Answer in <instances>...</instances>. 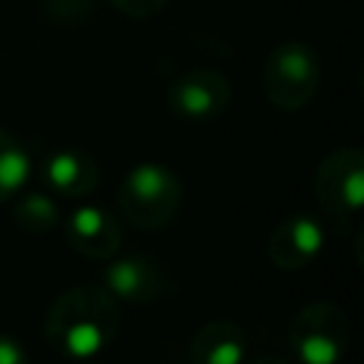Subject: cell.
<instances>
[{"label":"cell","instance_id":"1","mask_svg":"<svg viewBox=\"0 0 364 364\" xmlns=\"http://www.w3.org/2000/svg\"><path fill=\"white\" fill-rule=\"evenodd\" d=\"M119 330V307L117 299L105 287L77 284L63 290L43 321L46 341L63 355L74 361H88L100 350H105Z\"/></svg>","mask_w":364,"mask_h":364},{"label":"cell","instance_id":"2","mask_svg":"<svg viewBox=\"0 0 364 364\" xmlns=\"http://www.w3.org/2000/svg\"><path fill=\"white\" fill-rule=\"evenodd\" d=\"M182 205V185L176 173L159 162L134 165L119 185V208L125 219L142 230L165 228Z\"/></svg>","mask_w":364,"mask_h":364},{"label":"cell","instance_id":"3","mask_svg":"<svg viewBox=\"0 0 364 364\" xmlns=\"http://www.w3.org/2000/svg\"><path fill=\"white\" fill-rule=\"evenodd\" d=\"M262 85H264V97L276 108L282 111L304 108L321 85L318 54L307 43H299V40L279 43L264 60Z\"/></svg>","mask_w":364,"mask_h":364},{"label":"cell","instance_id":"4","mask_svg":"<svg viewBox=\"0 0 364 364\" xmlns=\"http://www.w3.org/2000/svg\"><path fill=\"white\" fill-rule=\"evenodd\" d=\"M350 344L347 313L330 301L304 304L290 324V347L301 364H338Z\"/></svg>","mask_w":364,"mask_h":364},{"label":"cell","instance_id":"5","mask_svg":"<svg viewBox=\"0 0 364 364\" xmlns=\"http://www.w3.org/2000/svg\"><path fill=\"white\" fill-rule=\"evenodd\" d=\"M316 196L333 216H355L364 205V151L355 145L330 151L316 168Z\"/></svg>","mask_w":364,"mask_h":364},{"label":"cell","instance_id":"6","mask_svg":"<svg viewBox=\"0 0 364 364\" xmlns=\"http://www.w3.org/2000/svg\"><path fill=\"white\" fill-rule=\"evenodd\" d=\"M230 105V80L216 68H191L168 88V108L182 119H213Z\"/></svg>","mask_w":364,"mask_h":364},{"label":"cell","instance_id":"7","mask_svg":"<svg viewBox=\"0 0 364 364\" xmlns=\"http://www.w3.org/2000/svg\"><path fill=\"white\" fill-rule=\"evenodd\" d=\"M105 290L122 301H156L171 293V276L165 267L145 256H114L102 273Z\"/></svg>","mask_w":364,"mask_h":364},{"label":"cell","instance_id":"8","mask_svg":"<svg viewBox=\"0 0 364 364\" xmlns=\"http://www.w3.org/2000/svg\"><path fill=\"white\" fill-rule=\"evenodd\" d=\"M321 247H324V228L318 219L307 213L282 219L267 239V256L279 270L304 267L321 253Z\"/></svg>","mask_w":364,"mask_h":364},{"label":"cell","instance_id":"9","mask_svg":"<svg viewBox=\"0 0 364 364\" xmlns=\"http://www.w3.org/2000/svg\"><path fill=\"white\" fill-rule=\"evenodd\" d=\"M65 239L68 245L82 253V256H91V259H111L119 253V245H122V230L117 225V219L97 208V205H82V208H74L68 213V222H65Z\"/></svg>","mask_w":364,"mask_h":364},{"label":"cell","instance_id":"10","mask_svg":"<svg viewBox=\"0 0 364 364\" xmlns=\"http://www.w3.org/2000/svg\"><path fill=\"white\" fill-rule=\"evenodd\" d=\"M43 179L48 182L51 191H57L68 199H82L97 188L100 165L91 154H85L80 148H60L46 156Z\"/></svg>","mask_w":364,"mask_h":364},{"label":"cell","instance_id":"11","mask_svg":"<svg viewBox=\"0 0 364 364\" xmlns=\"http://www.w3.org/2000/svg\"><path fill=\"white\" fill-rule=\"evenodd\" d=\"M247 358V336L230 318H213L191 341L193 364H245Z\"/></svg>","mask_w":364,"mask_h":364},{"label":"cell","instance_id":"12","mask_svg":"<svg viewBox=\"0 0 364 364\" xmlns=\"http://www.w3.org/2000/svg\"><path fill=\"white\" fill-rule=\"evenodd\" d=\"M31 159L26 148L11 136L6 128H0V202L11 199L28 179Z\"/></svg>","mask_w":364,"mask_h":364},{"label":"cell","instance_id":"13","mask_svg":"<svg viewBox=\"0 0 364 364\" xmlns=\"http://www.w3.org/2000/svg\"><path fill=\"white\" fill-rule=\"evenodd\" d=\"M11 219L20 230H26L31 236H40V233H48L60 225V210H57L54 199L46 196V193H26L14 202Z\"/></svg>","mask_w":364,"mask_h":364},{"label":"cell","instance_id":"14","mask_svg":"<svg viewBox=\"0 0 364 364\" xmlns=\"http://www.w3.org/2000/svg\"><path fill=\"white\" fill-rule=\"evenodd\" d=\"M94 11V0H46V17L54 23H80Z\"/></svg>","mask_w":364,"mask_h":364},{"label":"cell","instance_id":"15","mask_svg":"<svg viewBox=\"0 0 364 364\" xmlns=\"http://www.w3.org/2000/svg\"><path fill=\"white\" fill-rule=\"evenodd\" d=\"M0 364H28L26 347L9 333H0Z\"/></svg>","mask_w":364,"mask_h":364},{"label":"cell","instance_id":"16","mask_svg":"<svg viewBox=\"0 0 364 364\" xmlns=\"http://www.w3.org/2000/svg\"><path fill=\"white\" fill-rule=\"evenodd\" d=\"M119 11H125V14H131V17H151V14H156V11H162V6L168 3V0H111Z\"/></svg>","mask_w":364,"mask_h":364},{"label":"cell","instance_id":"17","mask_svg":"<svg viewBox=\"0 0 364 364\" xmlns=\"http://www.w3.org/2000/svg\"><path fill=\"white\" fill-rule=\"evenodd\" d=\"M250 364H287V361L279 358V355H262V358H256V361H250Z\"/></svg>","mask_w":364,"mask_h":364},{"label":"cell","instance_id":"18","mask_svg":"<svg viewBox=\"0 0 364 364\" xmlns=\"http://www.w3.org/2000/svg\"><path fill=\"white\" fill-rule=\"evenodd\" d=\"M82 364H100V361H94V358H88V361H82Z\"/></svg>","mask_w":364,"mask_h":364}]
</instances>
